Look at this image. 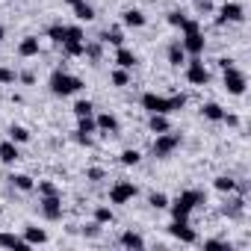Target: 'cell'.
<instances>
[{
	"mask_svg": "<svg viewBox=\"0 0 251 251\" xmlns=\"http://www.w3.org/2000/svg\"><path fill=\"white\" fill-rule=\"evenodd\" d=\"M48 89H50V95H56V98H68V95L83 92V80L74 77V74H68V71H62V68H56V71L50 74V80H48Z\"/></svg>",
	"mask_w": 251,
	"mask_h": 251,
	"instance_id": "obj_1",
	"label": "cell"
},
{
	"mask_svg": "<svg viewBox=\"0 0 251 251\" xmlns=\"http://www.w3.org/2000/svg\"><path fill=\"white\" fill-rule=\"evenodd\" d=\"M204 204V192L201 189H183L175 201H169V210H172V219H189L195 207Z\"/></svg>",
	"mask_w": 251,
	"mask_h": 251,
	"instance_id": "obj_2",
	"label": "cell"
},
{
	"mask_svg": "<svg viewBox=\"0 0 251 251\" xmlns=\"http://www.w3.org/2000/svg\"><path fill=\"white\" fill-rule=\"evenodd\" d=\"M180 142H183L180 133H172V130L157 133V136H154V145H151V154H154L157 160H166V157H172V154L180 148Z\"/></svg>",
	"mask_w": 251,
	"mask_h": 251,
	"instance_id": "obj_3",
	"label": "cell"
},
{
	"mask_svg": "<svg viewBox=\"0 0 251 251\" xmlns=\"http://www.w3.org/2000/svg\"><path fill=\"white\" fill-rule=\"evenodd\" d=\"M222 83H225L227 95H233V98H242V95H245V89H248V77H245V71H239L236 65L225 68V77H222Z\"/></svg>",
	"mask_w": 251,
	"mask_h": 251,
	"instance_id": "obj_4",
	"label": "cell"
},
{
	"mask_svg": "<svg viewBox=\"0 0 251 251\" xmlns=\"http://www.w3.org/2000/svg\"><path fill=\"white\" fill-rule=\"evenodd\" d=\"M136 195H139V186L133 180H118L109 189V204H130Z\"/></svg>",
	"mask_w": 251,
	"mask_h": 251,
	"instance_id": "obj_5",
	"label": "cell"
},
{
	"mask_svg": "<svg viewBox=\"0 0 251 251\" xmlns=\"http://www.w3.org/2000/svg\"><path fill=\"white\" fill-rule=\"evenodd\" d=\"M142 109L151 115V112H163V115H172L175 109H172V98H166V95H157V92H145L142 95Z\"/></svg>",
	"mask_w": 251,
	"mask_h": 251,
	"instance_id": "obj_6",
	"label": "cell"
},
{
	"mask_svg": "<svg viewBox=\"0 0 251 251\" xmlns=\"http://www.w3.org/2000/svg\"><path fill=\"white\" fill-rule=\"evenodd\" d=\"M186 80H189L192 86H207V83H210V68L201 62V56L186 59Z\"/></svg>",
	"mask_w": 251,
	"mask_h": 251,
	"instance_id": "obj_7",
	"label": "cell"
},
{
	"mask_svg": "<svg viewBox=\"0 0 251 251\" xmlns=\"http://www.w3.org/2000/svg\"><path fill=\"white\" fill-rule=\"evenodd\" d=\"M169 236H175L183 245H195L198 242V233H195V227H189V219H175L169 225Z\"/></svg>",
	"mask_w": 251,
	"mask_h": 251,
	"instance_id": "obj_8",
	"label": "cell"
},
{
	"mask_svg": "<svg viewBox=\"0 0 251 251\" xmlns=\"http://www.w3.org/2000/svg\"><path fill=\"white\" fill-rule=\"evenodd\" d=\"M245 21V9L242 3H222L219 6V15H216V24L225 27V24H242Z\"/></svg>",
	"mask_w": 251,
	"mask_h": 251,
	"instance_id": "obj_9",
	"label": "cell"
},
{
	"mask_svg": "<svg viewBox=\"0 0 251 251\" xmlns=\"http://www.w3.org/2000/svg\"><path fill=\"white\" fill-rule=\"evenodd\" d=\"M39 207H42V216L48 222L62 219V195H39Z\"/></svg>",
	"mask_w": 251,
	"mask_h": 251,
	"instance_id": "obj_10",
	"label": "cell"
},
{
	"mask_svg": "<svg viewBox=\"0 0 251 251\" xmlns=\"http://www.w3.org/2000/svg\"><path fill=\"white\" fill-rule=\"evenodd\" d=\"M180 45H183L186 56H201V53H204V48H207V39H204V33H201V30H198V33H183Z\"/></svg>",
	"mask_w": 251,
	"mask_h": 251,
	"instance_id": "obj_11",
	"label": "cell"
},
{
	"mask_svg": "<svg viewBox=\"0 0 251 251\" xmlns=\"http://www.w3.org/2000/svg\"><path fill=\"white\" fill-rule=\"evenodd\" d=\"M95 124L100 133H118V115L115 112H95Z\"/></svg>",
	"mask_w": 251,
	"mask_h": 251,
	"instance_id": "obj_12",
	"label": "cell"
},
{
	"mask_svg": "<svg viewBox=\"0 0 251 251\" xmlns=\"http://www.w3.org/2000/svg\"><path fill=\"white\" fill-rule=\"evenodd\" d=\"M18 160H21V151H18V145L12 139L0 142V163H3V166H15Z\"/></svg>",
	"mask_w": 251,
	"mask_h": 251,
	"instance_id": "obj_13",
	"label": "cell"
},
{
	"mask_svg": "<svg viewBox=\"0 0 251 251\" xmlns=\"http://www.w3.org/2000/svg\"><path fill=\"white\" fill-rule=\"evenodd\" d=\"M39 50H42V42H39V36H24V39L18 42V56H24V59H30V56H39Z\"/></svg>",
	"mask_w": 251,
	"mask_h": 251,
	"instance_id": "obj_14",
	"label": "cell"
},
{
	"mask_svg": "<svg viewBox=\"0 0 251 251\" xmlns=\"http://www.w3.org/2000/svg\"><path fill=\"white\" fill-rule=\"evenodd\" d=\"M136 62H139V56H136L130 48H124V45L115 48V65H118V68H127V71H130V68H136Z\"/></svg>",
	"mask_w": 251,
	"mask_h": 251,
	"instance_id": "obj_15",
	"label": "cell"
},
{
	"mask_svg": "<svg viewBox=\"0 0 251 251\" xmlns=\"http://www.w3.org/2000/svg\"><path fill=\"white\" fill-rule=\"evenodd\" d=\"M121 24H124V27L139 30V27H145V24H148V18H145V12H142V9H124V12H121Z\"/></svg>",
	"mask_w": 251,
	"mask_h": 251,
	"instance_id": "obj_16",
	"label": "cell"
},
{
	"mask_svg": "<svg viewBox=\"0 0 251 251\" xmlns=\"http://www.w3.org/2000/svg\"><path fill=\"white\" fill-rule=\"evenodd\" d=\"M0 248H15V251H27V239L18 236V233H9V230H0Z\"/></svg>",
	"mask_w": 251,
	"mask_h": 251,
	"instance_id": "obj_17",
	"label": "cell"
},
{
	"mask_svg": "<svg viewBox=\"0 0 251 251\" xmlns=\"http://www.w3.org/2000/svg\"><path fill=\"white\" fill-rule=\"evenodd\" d=\"M148 130L157 136V133H166V130H172V121H169V115H163V112H151L148 115Z\"/></svg>",
	"mask_w": 251,
	"mask_h": 251,
	"instance_id": "obj_18",
	"label": "cell"
},
{
	"mask_svg": "<svg viewBox=\"0 0 251 251\" xmlns=\"http://www.w3.org/2000/svg\"><path fill=\"white\" fill-rule=\"evenodd\" d=\"M242 213H245V195H236L222 207V216H227V219H242Z\"/></svg>",
	"mask_w": 251,
	"mask_h": 251,
	"instance_id": "obj_19",
	"label": "cell"
},
{
	"mask_svg": "<svg viewBox=\"0 0 251 251\" xmlns=\"http://www.w3.org/2000/svg\"><path fill=\"white\" fill-rule=\"evenodd\" d=\"M21 236L27 239V245H45L48 242V230L45 227H36V225H24V233Z\"/></svg>",
	"mask_w": 251,
	"mask_h": 251,
	"instance_id": "obj_20",
	"label": "cell"
},
{
	"mask_svg": "<svg viewBox=\"0 0 251 251\" xmlns=\"http://www.w3.org/2000/svg\"><path fill=\"white\" fill-rule=\"evenodd\" d=\"M225 112H227V109H225V106H219L216 100H207V103H201V115H204L207 121H213V124H219V121L225 118Z\"/></svg>",
	"mask_w": 251,
	"mask_h": 251,
	"instance_id": "obj_21",
	"label": "cell"
},
{
	"mask_svg": "<svg viewBox=\"0 0 251 251\" xmlns=\"http://www.w3.org/2000/svg\"><path fill=\"white\" fill-rule=\"evenodd\" d=\"M166 56H169V65H172V68H180V65H186V50H183V45H180V42H172Z\"/></svg>",
	"mask_w": 251,
	"mask_h": 251,
	"instance_id": "obj_22",
	"label": "cell"
},
{
	"mask_svg": "<svg viewBox=\"0 0 251 251\" xmlns=\"http://www.w3.org/2000/svg\"><path fill=\"white\" fill-rule=\"evenodd\" d=\"M118 242H121L124 248H145V236L136 233V230H124V233L118 236Z\"/></svg>",
	"mask_w": 251,
	"mask_h": 251,
	"instance_id": "obj_23",
	"label": "cell"
},
{
	"mask_svg": "<svg viewBox=\"0 0 251 251\" xmlns=\"http://www.w3.org/2000/svg\"><path fill=\"white\" fill-rule=\"evenodd\" d=\"M71 9H74V18H77V21H86V24H89V21H95V6H92V3H86V0L74 3Z\"/></svg>",
	"mask_w": 251,
	"mask_h": 251,
	"instance_id": "obj_24",
	"label": "cell"
},
{
	"mask_svg": "<svg viewBox=\"0 0 251 251\" xmlns=\"http://www.w3.org/2000/svg\"><path fill=\"white\" fill-rule=\"evenodd\" d=\"M213 189H216V192H225V195H233V192H236V180H233L230 175H219V177L213 180Z\"/></svg>",
	"mask_w": 251,
	"mask_h": 251,
	"instance_id": "obj_25",
	"label": "cell"
},
{
	"mask_svg": "<svg viewBox=\"0 0 251 251\" xmlns=\"http://www.w3.org/2000/svg\"><path fill=\"white\" fill-rule=\"evenodd\" d=\"M6 136H9L15 145H27V142H30V130L24 127V124H12V127L6 130Z\"/></svg>",
	"mask_w": 251,
	"mask_h": 251,
	"instance_id": "obj_26",
	"label": "cell"
},
{
	"mask_svg": "<svg viewBox=\"0 0 251 251\" xmlns=\"http://www.w3.org/2000/svg\"><path fill=\"white\" fill-rule=\"evenodd\" d=\"M9 183H12L18 192H33V189H36V180H33L30 175H12Z\"/></svg>",
	"mask_w": 251,
	"mask_h": 251,
	"instance_id": "obj_27",
	"label": "cell"
},
{
	"mask_svg": "<svg viewBox=\"0 0 251 251\" xmlns=\"http://www.w3.org/2000/svg\"><path fill=\"white\" fill-rule=\"evenodd\" d=\"M98 42H100V45H112V48H121V45H124V33L115 27V30H106V33H103Z\"/></svg>",
	"mask_w": 251,
	"mask_h": 251,
	"instance_id": "obj_28",
	"label": "cell"
},
{
	"mask_svg": "<svg viewBox=\"0 0 251 251\" xmlns=\"http://www.w3.org/2000/svg\"><path fill=\"white\" fill-rule=\"evenodd\" d=\"M109 83H112L115 89H124V86L130 83V71H127V68H115V71L109 74Z\"/></svg>",
	"mask_w": 251,
	"mask_h": 251,
	"instance_id": "obj_29",
	"label": "cell"
},
{
	"mask_svg": "<svg viewBox=\"0 0 251 251\" xmlns=\"http://www.w3.org/2000/svg\"><path fill=\"white\" fill-rule=\"evenodd\" d=\"M139 160H142V154H139L136 148H124L121 157H118V163H121V166H127V169H130V166H139Z\"/></svg>",
	"mask_w": 251,
	"mask_h": 251,
	"instance_id": "obj_30",
	"label": "cell"
},
{
	"mask_svg": "<svg viewBox=\"0 0 251 251\" xmlns=\"http://www.w3.org/2000/svg\"><path fill=\"white\" fill-rule=\"evenodd\" d=\"M112 219H115L112 207H106V204H98V207H95V222H98V225H112Z\"/></svg>",
	"mask_w": 251,
	"mask_h": 251,
	"instance_id": "obj_31",
	"label": "cell"
},
{
	"mask_svg": "<svg viewBox=\"0 0 251 251\" xmlns=\"http://www.w3.org/2000/svg\"><path fill=\"white\" fill-rule=\"evenodd\" d=\"M83 50H86V42H62V53L65 56H83Z\"/></svg>",
	"mask_w": 251,
	"mask_h": 251,
	"instance_id": "obj_32",
	"label": "cell"
},
{
	"mask_svg": "<svg viewBox=\"0 0 251 251\" xmlns=\"http://www.w3.org/2000/svg\"><path fill=\"white\" fill-rule=\"evenodd\" d=\"M83 56H89L92 62H100V56H103V45H100V42H86Z\"/></svg>",
	"mask_w": 251,
	"mask_h": 251,
	"instance_id": "obj_33",
	"label": "cell"
},
{
	"mask_svg": "<svg viewBox=\"0 0 251 251\" xmlns=\"http://www.w3.org/2000/svg\"><path fill=\"white\" fill-rule=\"evenodd\" d=\"M77 130L80 133H98V124H95V115H86V118H77Z\"/></svg>",
	"mask_w": 251,
	"mask_h": 251,
	"instance_id": "obj_34",
	"label": "cell"
},
{
	"mask_svg": "<svg viewBox=\"0 0 251 251\" xmlns=\"http://www.w3.org/2000/svg\"><path fill=\"white\" fill-rule=\"evenodd\" d=\"M48 39L56 42V45H62L65 42V24H50L48 27Z\"/></svg>",
	"mask_w": 251,
	"mask_h": 251,
	"instance_id": "obj_35",
	"label": "cell"
},
{
	"mask_svg": "<svg viewBox=\"0 0 251 251\" xmlns=\"http://www.w3.org/2000/svg\"><path fill=\"white\" fill-rule=\"evenodd\" d=\"M74 115H77V118L95 115V103H92V100H77V103H74Z\"/></svg>",
	"mask_w": 251,
	"mask_h": 251,
	"instance_id": "obj_36",
	"label": "cell"
},
{
	"mask_svg": "<svg viewBox=\"0 0 251 251\" xmlns=\"http://www.w3.org/2000/svg\"><path fill=\"white\" fill-rule=\"evenodd\" d=\"M148 204H151L154 210H169V195H166V192H151Z\"/></svg>",
	"mask_w": 251,
	"mask_h": 251,
	"instance_id": "obj_37",
	"label": "cell"
},
{
	"mask_svg": "<svg viewBox=\"0 0 251 251\" xmlns=\"http://www.w3.org/2000/svg\"><path fill=\"white\" fill-rule=\"evenodd\" d=\"M186 18H189V15H186V12H180V9H172V12H166V21H169L172 27H177V30L183 27V21H186Z\"/></svg>",
	"mask_w": 251,
	"mask_h": 251,
	"instance_id": "obj_38",
	"label": "cell"
},
{
	"mask_svg": "<svg viewBox=\"0 0 251 251\" xmlns=\"http://www.w3.org/2000/svg\"><path fill=\"white\" fill-rule=\"evenodd\" d=\"M65 42H86V39H83V27L65 24Z\"/></svg>",
	"mask_w": 251,
	"mask_h": 251,
	"instance_id": "obj_39",
	"label": "cell"
},
{
	"mask_svg": "<svg viewBox=\"0 0 251 251\" xmlns=\"http://www.w3.org/2000/svg\"><path fill=\"white\" fill-rule=\"evenodd\" d=\"M36 189H39V195H62V192H59V186H56L53 180H39V183H36Z\"/></svg>",
	"mask_w": 251,
	"mask_h": 251,
	"instance_id": "obj_40",
	"label": "cell"
},
{
	"mask_svg": "<svg viewBox=\"0 0 251 251\" xmlns=\"http://www.w3.org/2000/svg\"><path fill=\"white\" fill-rule=\"evenodd\" d=\"M18 80V74L12 71V68H6V65H0V86H12Z\"/></svg>",
	"mask_w": 251,
	"mask_h": 251,
	"instance_id": "obj_41",
	"label": "cell"
},
{
	"mask_svg": "<svg viewBox=\"0 0 251 251\" xmlns=\"http://www.w3.org/2000/svg\"><path fill=\"white\" fill-rule=\"evenodd\" d=\"M204 248H207V251H216V248L230 251V242H225V239H204Z\"/></svg>",
	"mask_w": 251,
	"mask_h": 251,
	"instance_id": "obj_42",
	"label": "cell"
},
{
	"mask_svg": "<svg viewBox=\"0 0 251 251\" xmlns=\"http://www.w3.org/2000/svg\"><path fill=\"white\" fill-rule=\"evenodd\" d=\"M100 227H103V225H98V222H95V219H92V222H89V225H83V233H86V236H92V239H95V236H100Z\"/></svg>",
	"mask_w": 251,
	"mask_h": 251,
	"instance_id": "obj_43",
	"label": "cell"
},
{
	"mask_svg": "<svg viewBox=\"0 0 251 251\" xmlns=\"http://www.w3.org/2000/svg\"><path fill=\"white\" fill-rule=\"evenodd\" d=\"M195 9H198L201 15H210V12H216V6H213V0H195Z\"/></svg>",
	"mask_w": 251,
	"mask_h": 251,
	"instance_id": "obj_44",
	"label": "cell"
},
{
	"mask_svg": "<svg viewBox=\"0 0 251 251\" xmlns=\"http://www.w3.org/2000/svg\"><path fill=\"white\" fill-rule=\"evenodd\" d=\"M198 30H201V24H198L195 18H186L183 27H180V33H198Z\"/></svg>",
	"mask_w": 251,
	"mask_h": 251,
	"instance_id": "obj_45",
	"label": "cell"
},
{
	"mask_svg": "<svg viewBox=\"0 0 251 251\" xmlns=\"http://www.w3.org/2000/svg\"><path fill=\"white\" fill-rule=\"evenodd\" d=\"M103 177H106V175H103V169H98V166L86 172V180H92V183H98V180H103Z\"/></svg>",
	"mask_w": 251,
	"mask_h": 251,
	"instance_id": "obj_46",
	"label": "cell"
},
{
	"mask_svg": "<svg viewBox=\"0 0 251 251\" xmlns=\"http://www.w3.org/2000/svg\"><path fill=\"white\" fill-rule=\"evenodd\" d=\"M183 106H186V95H172V109L180 112Z\"/></svg>",
	"mask_w": 251,
	"mask_h": 251,
	"instance_id": "obj_47",
	"label": "cell"
},
{
	"mask_svg": "<svg viewBox=\"0 0 251 251\" xmlns=\"http://www.w3.org/2000/svg\"><path fill=\"white\" fill-rule=\"evenodd\" d=\"M74 142L89 148V145H92V136H89V133H80V130H74Z\"/></svg>",
	"mask_w": 251,
	"mask_h": 251,
	"instance_id": "obj_48",
	"label": "cell"
},
{
	"mask_svg": "<svg viewBox=\"0 0 251 251\" xmlns=\"http://www.w3.org/2000/svg\"><path fill=\"white\" fill-rule=\"evenodd\" d=\"M18 80H21L24 86H33V83H36V74H33V71H21V74H18Z\"/></svg>",
	"mask_w": 251,
	"mask_h": 251,
	"instance_id": "obj_49",
	"label": "cell"
},
{
	"mask_svg": "<svg viewBox=\"0 0 251 251\" xmlns=\"http://www.w3.org/2000/svg\"><path fill=\"white\" fill-rule=\"evenodd\" d=\"M225 124H230V127H236L239 124V115H233V112H225V118H222Z\"/></svg>",
	"mask_w": 251,
	"mask_h": 251,
	"instance_id": "obj_50",
	"label": "cell"
},
{
	"mask_svg": "<svg viewBox=\"0 0 251 251\" xmlns=\"http://www.w3.org/2000/svg\"><path fill=\"white\" fill-rule=\"evenodd\" d=\"M230 65H233V59H227V56H222V59H219V68H222V71H225V68H230Z\"/></svg>",
	"mask_w": 251,
	"mask_h": 251,
	"instance_id": "obj_51",
	"label": "cell"
},
{
	"mask_svg": "<svg viewBox=\"0 0 251 251\" xmlns=\"http://www.w3.org/2000/svg\"><path fill=\"white\" fill-rule=\"evenodd\" d=\"M62 3H68V6H74V3H80V0H62Z\"/></svg>",
	"mask_w": 251,
	"mask_h": 251,
	"instance_id": "obj_52",
	"label": "cell"
},
{
	"mask_svg": "<svg viewBox=\"0 0 251 251\" xmlns=\"http://www.w3.org/2000/svg\"><path fill=\"white\" fill-rule=\"evenodd\" d=\"M3 36H6V30H3V27H0V39H3Z\"/></svg>",
	"mask_w": 251,
	"mask_h": 251,
	"instance_id": "obj_53",
	"label": "cell"
}]
</instances>
